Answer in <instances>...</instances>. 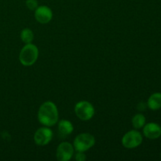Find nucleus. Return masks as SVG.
Segmentation results:
<instances>
[{
  "label": "nucleus",
  "mask_w": 161,
  "mask_h": 161,
  "mask_svg": "<svg viewBox=\"0 0 161 161\" xmlns=\"http://www.w3.org/2000/svg\"><path fill=\"white\" fill-rule=\"evenodd\" d=\"M59 113L57 105L53 102L47 101L40 105L38 111V120L46 127L54 126L58 122Z\"/></svg>",
  "instance_id": "1"
},
{
  "label": "nucleus",
  "mask_w": 161,
  "mask_h": 161,
  "mask_svg": "<svg viewBox=\"0 0 161 161\" xmlns=\"http://www.w3.org/2000/svg\"><path fill=\"white\" fill-rule=\"evenodd\" d=\"M39 49L32 43H28L22 47L19 53V61L24 66H31L37 61Z\"/></svg>",
  "instance_id": "2"
},
{
  "label": "nucleus",
  "mask_w": 161,
  "mask_h": 161,
  "mask_svg": "<svg viewBox=\"0 0 161 161\" xmlns=\"http://www.w3.org/2000/svg\"><path fill=\"white\" fill-rule=\"evenodd\" d=\"M95 144V138L90 133H81L76 135L73 141L74 149L77 152H86Z\"/></svg>",
  "instance_id": "3"
},
{
  "label": "nucleus",
  "mask_w": 161,
  "mask_h": 161,
  "mask_svg": "<svg viewBox=\"0 0 161 161\" xmlns=\"http://www.w3.org/2000/svg\"><path fill=\"white\" fill-rule=\"evenodd\" d=\"M74 111L77 117L83 121L91 119L95 113L94 105L87 101H80L77 102L74 108Z\"/></svg>",
  "instance_id": "4"
},
{
  "label": "nucleus",
  "mask_w": 161,
  "mask_h": 161,
  "mask_svg": "<svg viewBox=\"0 0 161 161\" xmlns=\"http://www.w3.org/2000/svg\"><path fill=\"white\" fill-rule=\"evenodd\" d=\"M143 137L142 134L137 130H131L127 131L123 136L121 143L126 149H135L142 143Z\"/></svg>",
  "instance_id": "5"
},
{
  "label": "nucleus",
  "mask_w": 161,
  "mask_h": 161,
  "mask_svg": "<svg viewBox=\"0 0 161 161\" xmlns=\"http://www.w3.org/2000/svg\"><path fill=\"white\" fill-rule=\"evenodd\" d=\"M53 130L49 127L44 126L39 128L35 132L33 139H34V142L37 146H44L48 145L51 142V140L53 139Z\"/></svg>",
  "instance_id": "6"
},
{
  "label": "nucleus",
  "mask_w": 161,
  "mask_h": 161,
  "mask_svg": "<svg viewBox=\"0 0 161 161\" xmlns=\"http://www.w3.org/2000/svg\"><path fill=\"white\" fill-rule=\"evenodd\" d=\"M74 155V146L68 142L58 145L56 150V157L58 161H69Z\"/></svg>",
  "instance_id": "7"
},
{
  "label": "nucleus",
  "mask_w": 161,
  "mask_h": 161,
  "mask_svg": "<svg viewBox=\"0 0 161 161\" xmlns=\"http://www.w3.org/2000/svg\"><path fill=\"white\" fill-rule=\"evenodd\" d=\"M35 18L42 25L48 24L53 18V12L52 9L47 6H38L35 9Z\"/></svg>",
  "instance_id": "8"
},
{
  "label": "nucleus",
  "mask_w": 161,
  "mask_h": 161,
  "mask_svg": "<svg viewBox=\"0 0 161 161\" xmlns=\"http://www.w3.org/2000/svg\"><path fill=\"white\" fill-rule=\"evenodd\" d=\"M143 135L149 139H157L161 136V127L157 123L146 124L143 127Z\"/></svg>",
  "instance_id": "9"
},
{
  "label": "nucleus",
  "mask_w": 161,
  "mask_h": 161,
  "mask_svg": "<svg viewBox=\"0 0 161 161\" xmlns=\"http://www.w3.org/2000/svg\"><path fill=\"white\" fill-rule=\"evenodd\" d=\"M58 130L60 136H63L64 138H65L73 132L74 126L71 121L68 120V119H61L58 122Z\"/></svg>",
  "instance_id": "10"
},
{
  "label": "nucleus",
  "mask_w": 161,
  "mask_h": 161,
  "mask_svg": "<svg viewBox=\"0 0 161 161\" xmlns=\"http://www.w3.org/2000/svg\"><path fill=\"white\" fill-rule=\"evenodd\" d=\"M147 105L151 110H158L161 108V93H154L149 97Z\"/></svg>",
  "instance_id": "11"
},
{
  "label": "nucleus",
  "mask_w": 161,
  "mask_h": 161,
  "mask_svg": "<svg viewBox=\"0 0 161 161\" xmlns=\"http://www.w3.org/2000/svg\"><path fill=\"white\" fill-rule=\"evenodd\" d=\"M146 117H145L144 115L142 114V113L135 114L131 119L132 126H133L134 128L136 129V130L142 128L145 126V124H146Z\"/></svg>",
  "instance_id": "12"
},
{
  "label": "nucleus",
  "mask_w": 161,
  "mask_h": 161,
  "mask_svg": "<svg viewBox=\"0 0 161 161\" xmlns=\"http://www.w3.org/2000/svg\"><path fill=\"white\" fill-rule=\"evenodd\" d=\"M20 36L22 42H25V44L31 43V42L34 39V33L28 28L22 29V31H20Z\"/></svg>",
  "instance_id": "13"
},
{
  "label": "nucleus",
  "mask_w": 161,
  "mask_h": 161,
  "mask_svg": "<svg viewBox=\"0 0 161 161\" xmlns=\"http://www.w3.org/2000/svg\"><path fill=\"white\" fill-rule=\"evenodd\" d=\"M25 5H26L27 8L28 9L33 11H35V9L39 6V3H38L37 0H26Z\"/></svg>",
  "instance_id": "14"
},
{
  "label": "nucleus",
  "mask_w": 161,
  "mask_h": 161,
  "mask_svg": "<svg viewBox=\"0 0 161 161\" xmlns=\"http://www.w3.org/2000/svg\"><path fill=\"white\" fill-rule=\"evenodd\" d=\"M75 159L76 161H84L86 159L84 152H77L75 156Z\"/></svg>",
  "instance_id": "15"
},
{
  "label": "nucleus",
  "mask_w": 161,
  "mask_h": 161,
  "mask_svg": "<svg viewBox=\"0 0 161 161\" xmlns=\"http://www.w3.org/2000/svg\"><path fill=\"white\" fill-rule=\"evenodd\" d=\"M160 157H161V155H160Z\"/></svg>",
  "instance_id": "16"
}]
</instances>
